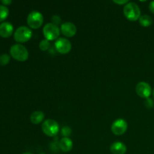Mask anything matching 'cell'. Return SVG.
Listing matches in <instances>:
<instances>
[{
    "instance_id": "obj_1",
    "label": "cell",
    "mask_w": 154,
    "mask_h": 154,
    "mask_svg": "<svg viewBox=\"0 0 154 154\" xmlns=\"http://www.w3.org/2000/svg\"><path fill=\"white\" fill-rule=\"evenodd\" d=\"M123 14L129 20L136 21L141 17V10L136 3L129 2L123 8Z\"/></svg>"
},
{
    "instance_id": "obj_2",
    "label": "cell",
    "mask_w": 154,
    "mask_h": 154,
    "mask_svg": "<svg viewBox=\"0 0 154 154\" xmlns=\"http://www.w3.org/2000/svg\"><path fill=\"white\" fill-rule=\"evenodd\" d=\"M10 54L14 60L19 62H25L29 58L28 50L20 44H17L11 46L10 49Z\"/></svg>"
},
{
    "instance_id": "obj_3",
    "label": "cell",
    "mask_w": 154,
    "mask_h": 154,
    "mask_svg": "<svg viewBox=\"0 0 154 154\" xmlns=\"http://www.w3.org/2000/svg\"><path fill=\"white\" fill-rule=\"evenodd\" d=\"M42 129L44 133L49 137H54L58 134L60 126L55 120L48 119L45 120L42 125Z\"/></svg>"
},
{
    "instance_id": "obj_4",
    "label": "cell",
    "mask_w": 154,
    "mask_h": 154,
    "mask_svg": "<svg viewBox=\"0 0 154 154\" xmlns=\"http://www.w3.org/2000/svg\"><path fill=\"white\" fill-rule=\"evenodd\" d=\"M32 36V32L29 28L26 26H20L18 27L14 32V38L17 42L19 43H25L31 39Z\"/></svg>"
},
{
    "instance_id": "obj_5",
    "label": "cell",
    "mask_w": 154,
    "mask_h": 154,
    "mask_svg": "<svg viewBox=\"0 0 154 154\" xmlns=\"http://www.w3.org/2000/svg\"><path fill=\"white\" fill-rule=\"evenodd\" d=\"M43 34L45 39L48 41H54L59 38L60 35V28L53 23H47L43 28Z\"/></svg>"
},
{
    "instance_id": "obj_6",
    "label": "cell",
    "mask_w": 154,
    "mask_h": 154,
    "mask_svg": "<svg viewBox=\"0 0 154 154\" xmlns=\"http://www.w3.org/2000/svg\"><path fill=\"white\" fill-rule=\"evenodd\" d=\"M43 15L37 11H33L27 17V24L32 29H38L43 24Z\"/></svg>"
},
{
    "instance_id": "obj_7",
    "label": "cell",
    "mask_w": 154,
    "mask_h": 154,
    "mask_svg": "<svg viewBox=\"0 0 154 154\" xmlns=\"http://www.w3.org/2000/svg\"><path fill=\"white\" fill-rule=\"evenodd\" d=\"M54 46L57 52L61 54H69L72 50V44L70 41L66 38H60L57 39Z\"/></svg>"
},
{
    "instance_id": "obj_8",
    "label": "cell",
    "mask_w": 154,
    "mask_h": 154,
    "mask_svg": "<svg viewBox=\"0 0 154 154\" xmlns=\"http://www.w3.org/2000/svg\"><path fill=\"white\" fill-rule=\"evenodd\" d=\"M128 123L124 119H117L111 125V131L116 135H122L126 132Z\"/></svg>"
},
{
    "instance_id": "obj_9",
    "label": "cell",
    "mask_w": 154,
    "mask_h": 154,
    "mask_svg": "<svg viewBox=\"0 0 154 154\" xmlns=\"http://www.w3.org/2000/svg\"><path fill=\"white\" fill-rule=\"evenodd\" d=\"M135 91L140 97L144 98V99H148L152 93L151 87L150 84L144 81L139 82L137 84L135 87Z\"/></svg>"
},
{
    "instance_id": "obj_10",
    "label": "cell",
    "mask_w": 154,
    "mask_h": 154,
    "mask_svg": "<svg viewBox=\"0 0 154 154\" xmlns=\"http://www.w3.org/2000/svg\"><path fill=\"white\" fill-rule=\"evenodd\" d=\"M62 33L68 38H72L75 35L77 32V28L74 23L71 22H66L61 24L60 28Z\"/></svg>"
},
{
    "instance_id": "obj_11",
    "label": "cell",
    "mask_w": 154,
    "mask_h": 154,
    "mask_svg": "<svg viewBox=\"0 0 154 154\" xmlns=\"http://www.w3.org/2000/svg\"><path fill=\"white\" fill-rule=\"evenodd\" d=\"M14 32V27L11 23L3 22L0 24V36L2 38H9Z\"/></svg>"
},
{
    "instance_id": "obj_12",
    "label": "cell",
    "mask_w": 154,
    "mask_h": 154,
    "mask_svg": "<svg viewBox=\"0 0 154 154\" xmlns=\"http://www.w3.org/2000/svg\"><path fill=\"white\" fill-rule=\"evenodd\" d=\"M110 150L112 154H125L127 150L126 144L120 141L114 142L110 147Z\"/></svg>"
},
{
    "instance_id": "obj_13",
    "label": "cell",
    "mask_w": 154,
    "mask_h": 154,
    "mask_svg": "<svg viewBox=\"0 0 154 154\" xmlns=\"http://www.w3.org/2000/svg\"><path fill=\"white\" fill-rule=\"evenodd\" d=\"M59 147L62 151L67 153V152L71 151L72 149L73 148V142L69 138L63 137V138L60 139V143H59Z\"/></svg>"
},
{
    "instance_id": "obj_14",
    "label": "cell",
    "mask_w": 154,
    "mask_h": 154,
    "mask_svg": "<svg viewBox=\"0 0 154 154\" xmlns=\"http://www.w3.org/2000/svg\"><path fill=\"white\" fill-rule=\"evenodd\" d=\"M44 119H45V114L40 111H34L30 115V121L33 124H39L42 122H43Z\"/></svg>"
},
{
    "instance_id": "obj_15",
    "label": "cell",
    "mask_w": 154,
    "mask_h": 154,
    "mask_svg": "<svg viewBox=\"0 0 154 154\" xmlns=\"http://www.w3.org/2000/svg\"><path fill=\"white\" fill-rule=\"evenodd\" d=\"M138 20H139L140 25L144 27H148L153 23V20H152L151 17L147 14L142 15V16L140 17Z\"/></svg>"
},
{
    "instance_id": "obj_16",
    "label": "cell",
    "mask_w": 154,
    "mask_h": 154,
    "mask_svg": "<svg viewBox=\"0 0 154 154\" xmlns=\"http://www.w3.org/2000/svg\"><path fill=\"white\" fill-rule=\"evenodd\" d=\"M9 14V10L6 6L0 5V22L5 20Z\"/></svg>"
},
{
    "instance_id": "obj_17",
    "label": "cell",
    "mask_w": 154,
    "mask_h": 154,
    "mask_svg": "<svg viewBox=\"0 0 154 154\" xmlns=\"http://www.w3.org/2000/svg\"><path fill=\"white\" fill-rule=\"evenodd\" d=\"M50 47H51V42H50V41L47 40V39H44V40L41 41L40 43H39V48L42 51H48Z\"/></svg>"
},
{
    "instance_id": "obj_18",
    "label": "cell",
    "mask_w": 154,
    "mask_h": 154,
    "mask_svg": "<svg viewBox=\"0 0 154 154\" xmlns=\"http://www.w3.org/2000/svg\"><path fill=\"white\" fill-rule=\"evenodd\" d=\"M10 62V57L8 54H3L0 55V66H6Z\"/></svg>"
},
{
    "instance_id": "obj_19",
    "label": "cell",
    "mask_w": 154,
    "mask_h": 154,
    "mask_svg": "<svg viewBox=\"0 0 154 154\" xmlns=\"http://www.w3.org/2000/svg\"><path fill=\"white\" fill-rule=\"evenodd\" d=\"M61 134L66 138H69V135L72 134V129L69 126H64L61 130Z\"/></svg>"
},
{
    "instance_id": "obj_20",
    "label": "cell",
    "mask_w": 154,
    "mask_h": 154,
    "mask_svg": "<svg viewBox=\"0 0 154 154\" xmlns=\"http://www.w3.org/2000/svg\"><path fill=\"white\" fill-rule=\"evenodd\" d=\"M144 105L147 107V108H152L153 107V102L151 99L148 98V99H146V101L144 102Z\"/></svg>"
},
{
    "instance_id": "obj_21",
    "label": "cell",
    "mask_w": 154,
    "mask_h": 154,
    "mask_svg": "<svg viewBox=\"0 0 154 154\" xmlns=\"http://www.w3.org/2000/svg\"><path fill=\"white\" fill-rule=\"evenodd\" d=\"M52 20H53V22H54L53 23L57 26V24L60 23L61 20H60V17H59L58 16H54L52 17Z\"/></svg>"
},
{
    "instance_id": "obj_22",
    "label": "cell",
    "mask_w": 154,
    "mask_h": 154,
    "mask_svg": "<svg viewBox=\"0 0 154 154\" xmlns=\"http://www.w3.org/2000/svg\"><path fill=\"white\" fill-rule=\"evenodd\" d=\"M114 2L117 5H126L129 2V1L128 0H123V1H116V0H114Z\"/></svg>"
},
{
    "instance_id": "obj_23",
    "label": "cell",
    "mask_w": 154,
    "mask_h": 154,
    "mask_svg": "<svg viewBox=\"0 0 154 154\" xmlns=\"http://www.w3.org/2000/svg\"><path fill=\"white\" fill-rule=\"evenodd\" d=\"M149 9H150V11L152 13L154 14V1L151 2L150 3V5H149Z\"/></svg>"
},
{
    "instance_id": "obj_24",
    "label": "cell",
    "mask_w": 154,
    "mask_h": 154,
    "mask_svg": "<svg viewBox=\"0 0 154 154\" xmlns=\"http://www.w3.org/2000/svg\"><path fill=\"white\" fill-rule=\"evenodd\" d=\"M2 3L5 6H6V5H8L11 4L12 2L11 1V0H2Z\"/></svg>"
},
{
    "instance_id": "obj_25",
    "label": "cell",
    "mask_w": 154,
    "mask_h": 154,
    "mask_svg": "<svg viewBox=\"0 0 154 154\" xmlns=\"http://www.w3.org/2000/svg\"><path fill=\"white\" fill-rule=\"evenodd\" d=\"M23 154H33V153H29V152H26V153H23Z\"/></svg>"
},
{
    "instance_id": "obj_26",
    "label": "cell",
    "mask_w": 154,
    "mask_h": 154,
    "mask_svg": "<svg viewBox=\"0 0 154 154\" xmlns=\"http://www.w3.org/2000/svg\"><path fill=\"white\" fill-rule=\"evenodd\" d=\"M153 98H154V90H153Z\"/></svg>"
}]
</instances>
